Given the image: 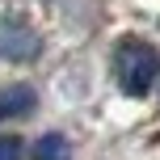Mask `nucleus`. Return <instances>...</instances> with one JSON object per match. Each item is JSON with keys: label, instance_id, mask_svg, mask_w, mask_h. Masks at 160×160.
<instances>
[{"label": "nucleus", "instance_id": "1", "mask_svg": "<svg viewBox=\"0 0 160 160\" xmlns=\"http://www.w3.org/2000/svg\"><path fill=\"white\" fill-rule=\"evenodd\" d=\"M114 72H118V84H122L127 97H143L148 88L156 84V76H160V55L148 42L131 38V42H122L118 55H114Z\"/></svg>", "mask_w": 160, "mask_h": 160}, {"label": "nucleus", "instance_id": "5", "mask_svg": "<svg viewBox=\"0 0 160 160\" xmlns=\"http://www.w3.org/2000/svg\"><path fill=\"white\" fill-rule=\"evenodd\" d=\"M21 152H25V143L17 135H0V160H21Z\"/></svg>", "mask_w": 160, "mask_h": 160}, {"label": "nucleus", "instance_id": "3", "mask_svg": "<svg viewBox=\"0 0 160 160\" xmlns=\"http://www.w3.org/2000/svg\"><path fill=\"white\" fill-rule=\"evenodd\" d=\"M34 105H38V93H34L30 84H8V88H0V122L21 118V114H30Z\"/></svg>", "mask_w": 160, "mask_h": 160}, {"label": "nucleus", "instance_id": "4", "mask_svg": "<svg viewBox=\"0 0 160 160\" xmlns=\"http://www.w3.org/2000/svg\"><path fill=\"white\" fill-rule=\"evenodd\" d=\"M30 156L34 160H72V148H68L63 135H42V139H34Z\"/></svg>", "mask_w": 160, "mask_h": 160}, {"label": "nucleus", "instance_id": "2", "mask_svg": "<svg viewBox=\"0 0 160 160\" xmlns=\"http://www.w3.org/2000/svg\"><path fill=\"white\" fill-rule=\"evenodd\" d=\"M0 55L4 59H30L38 55V34L25 25H0Z\"/></svg>", "mask_w": 160, "mask_h": 160}]
</instances>
